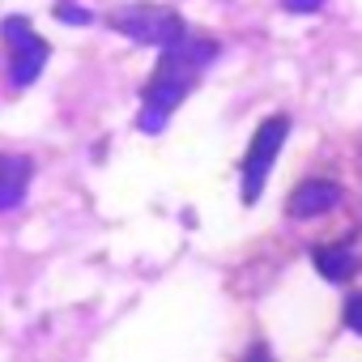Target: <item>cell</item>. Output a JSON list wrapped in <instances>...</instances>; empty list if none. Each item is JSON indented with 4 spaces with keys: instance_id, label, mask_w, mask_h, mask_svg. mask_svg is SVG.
I'll return each mask as SVG.
<instances>
[{
    "instance_id": "obj_6",
    "label": "cell",
    "mask_w": 362,
    "mask_h": 362,
    "mask_svg": "<svg viewBox=\"0 0 362 362\" xmlns=\"http://www.w3.org/2000/svg\"><path fill=\"white\" fill-rule=\"evenodd\" d=\"M30 158H13V153H0V214L5 209H18L22 197H26V184H30Z\"/></svg>"
},
{
    "instance_id": "obj_3",
    "label": "cell",
    "mask_w": 362,
    "mask_h": 362,
    "mask_svg": "<svg viewBox=\"0 0 362 362\" xmlns=\"http://www.w3.org/2000/svg\"><path fill=\"white\" fill-rule=\"evenodd\" d=\"M286 132H290V119H286V115H269V119L256 128V136H252V145H247V153H243V162H239V166H243V205H256V201H260L264 179H269V170H273L281 145H286Z\"/></svg>"
},
{
    "instance_id": "obj_4",
    "label": "cell",
    "mask_w": 362,
    "mask_h": 362,
    "mask_svg": "<svg viewBox=\"0 0 362 362\" xmlns=\"http://www.w3.org/2000/svg\"><path fill=\"white\" fill-rule=\"evenodd\" d=\"M0 39L13 47V69H9L13 86H35L43 64H47V56H52L47 39H39L26 18H5V22H0Z\"/></svg>"
},
{
    "instance_id": "obj_2",
    "label": "cell",
    "mask_w": 362,
    "mask_h": 362,
    "mask_svg": "<svg viewBox=\"0 0 362 362\" xmlns=\"http://www.w3.org/2000/svg\"><path fill=\"white\" fill-rule=\"evenodd\" d=\"M111 26L119 30V35H128V39H136V43H149V47H166V43H175L179 35H188V26H184V18H179L175 9H166V5H124V9H115L111 13Z\"/></svg>"
},
{
    "instance_id": "obj_7",
    "label": "cell",
    "mask_w": 362,
    "mask_h": 362,
    "mask_svg": "<svg viewBox=\"0 0 362 362\" xmlns=\"http://www.w3.org/2000/svg\"><path fill=\"white\" fill-rule=\"evenodd\" d=\"M315 269H320V277H328V281H349L354 273H358V252L345 243H324V247H315Z\"/></svg>"
},
{
    "instance_id": "obj_9",
    "label": "cell",
    "mask_w": 362,
    "mask_h": 362,
    "mask_svg": "<svg viewBox=\"0 0 362 362\" xmlns=\"http://www.w3.org/2000/svg\"><path fill=\"white\" fill-rule=\"evenodd\" d=\"M56 18H64V22H77V26H86V22H90V9H77V5H60V9H56Z\"/></svg>"
},
{
    "instance_id": "obj_5",
    "label": "cell",
    "mask_w": 362,
    "mask_h": 362,
    "mask_svg": "<svg viewBox=\"0 0 362 362\" xmlns=\"http://www.w3.org/2000/svg\"><path fill=\"white\" fill-rule=\"evenodd\" d=\"M341 205V188L332 179H307L290 192V218H320V214H332Z\"/></svg>"
},
{
    "instance_id": "obj_8",
    "label": "cell",
    "mask_w": 362,
    "mask_h": 362,
    "mask_svg": "<svg viewBox=\"0 0 362 362\" xmlns=\"http://www.w3.org/2000/svg\"><path fill=\"white\" fill-rule=\"evenodd\" d=\"M345 324H349V328L362 337V294H354V298L345 303Z\"/></svg>"
},
{
    "instance_id": "obj_10",
    "label": "cell",
    "mask_w": 362,
    "mask_h": 362,
    "mask_svg": "<svg viewBox=\"0 0 362 362\" xmlns=\"http://www.w3.org/2000/svg\"><path fill=\"white\" fill-rule=\"evenodd\" d=\"M281 5H286L290 13H315V9L324 5V0H281Z\"/></svg>"
},
{
    "instance_id": "obj_1",
    "label": "cell",
    "mask_w": 362,
    "mask_h": 362,
    "mask_svg": "<svg viewBox=\"0 0 362 362\" xmlns=\"http://www.w3.org/2000/svg\"><path fill=\"white\" fill-rule=\"evenodd\" d=\"M218 43L214 39H188L179 35L175 43L162 47V60L145 86V111H141V132H162L166 115L188 98V90L197 86V77L214 64Z\"/></svg>"
}]
</instances>
